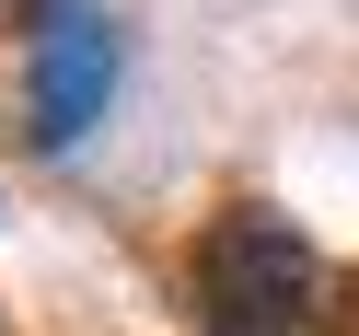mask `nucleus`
I'll return each mask as SVG.
<instances>
[{"mask_svg":"<svg viewBox=\"0 0 359 336\" xmlns=\"http://www.w3.org/2000/svg\"><path fill=\"white\" fill-rule=\"evenodd\" d=\"M197 325L209 336H336V278L278 209H232L197 243Z\"/></svg>","mask_w":359,"mask_h":336,"instance_id":"f257e3e1","label":"nucleus"},{"mask_svg":"<svg viewBox=\"0 0 359 336\" xmlns=\"http://www.w3.org/2000/svg\"><path fill=\"white\" fill-rule=\"evenodd\" d=\"M116 24H104L93 0H35V58H24V140L35 151H70L93 140V116L116 105Z\"/></svg>","mask_w":359,"mask_h":336,"instance_id":"f03ea898","label":"nucleus"}]
</instances>
